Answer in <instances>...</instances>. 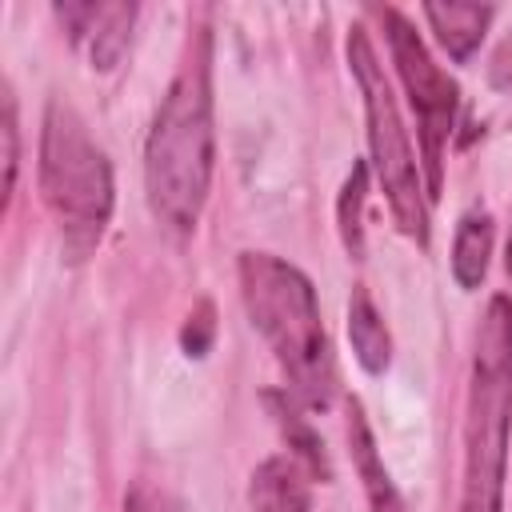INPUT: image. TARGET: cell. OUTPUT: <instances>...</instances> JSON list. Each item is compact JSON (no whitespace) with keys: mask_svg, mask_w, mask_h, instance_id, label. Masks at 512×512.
<instances>
[{"mask_svg":"<svg viewBox=\"0 0 512 512\" xmlns=\"http://www.w3.org/2000/svg\"><path fill=\"white\" fill-rule=\"evenodd\" d=\"M216 168V120H212V36L196 28L184 60L152 116L144 140V192L152 216L176 232H196Z\"/></svg>","mask_w":512,"mask_h":512,"instance_id":"6da1fadb","label":"cell"},{"mask_svg":"<svg viewBox=\"0 0 512 512\" xmlns=\"http://www.w3.org/2000/svg\"><path fill=\"white\" fill-rule=\"evenodd\" d=\"M236 276L244 312L288 376V392L304 408L324 412L336 396V360L312 280L272 252H240Z\"/></svg>","mask_w":512,"mask_h":512,"instance_id":"7a4b0ae2","label":"cell"},{"mask_svg":"<svg viewBox=\"0 0 512 512\" xmlns=\"http://www.w3.org/2000/svg\"><path fill=\"white\" fill-rule=\"evenodd\" d=\"M512 432V296L496 292L476 328L464 408V492L460 512H504Z\"/></svg>","mask_w":512,"mask_h":512,"instance_id":"3957f363","label":"cell"},{"mask_svg":"<svg viewBox=\"0 0 512 512\" xmlns=\"http://www.w3.org/2000/svg\"><path fill=\"white\" fill-rule=\"evenodd\" d=\"M36 172H40V200L52 212L68 252L84 256L112 220L116 184L104 148L88 136V124L64 96H52L44 108Z\"/></svg>","mask_w":512,"mask_h":512,"instance_id":"277c9868","label":"cell"},{"mask_svg":"<svg viewBox=\"0 0 512 512\" xmlns=\"http://www.w3.org/2000/svg\"><path fill=\"white\" fill-rule=\"evenodd\" d=\"M348 68L364 100V124H368V152H372V172L388 196L396 228L428 248V188L420 180V164L412 156L396 96L388 88L384 64L376 60V48L360 24L348 28Z\"/></svg>","mask_w":512,"mask_h":512,"instance_id":"5b68a950","label":"cell"},{"mask_svg":"<svg viewBox=\"0 0 512 512\" xmlns=\"http://www.w3.org/2000/svg\"><path fill=\"white\" fill-rule=\"evenodd\" d=\"M384 36H388V52L396 64V76L408 92V104L416 112V136L424 148V188L428 200L440 196L444 188V148L452 140L456 128V108H460V88L456 80L432 60L428 44L420 40V32L412 28V20L396 8H384Z\"/></svg>","mask_w":512,"mask_h":512,"instance_id":"8992f818","label":"cell"},{"mask_svg":"<svg viewBox=\"0 0 512 512\" xmlns=\"http://www.w3.org/2000/svg\"><path fill=\"white\" fill-rule=\"evenodd\" d=\"M56 20L72 36V44L88 48L96 72H112L128 52L136 4H56Z\"/></svg>","mask_w":512,"mask_h":512,"instance_id":"52a82bcc","label":"cell"},{"mask_svg":"<svg viewBox=\"0 0 512 512\" xmlns=\"http://www.w3.org/2000/svg\"><path fill=\"white\" fill-rule=\"evenodd\" d=\"M252 512H312V476L292 452H276L252 468Z\"/></svg>","mask_w":512,"mask_h":512,"instance_id":"ba28073f","label":"cell"},{"mask_svg":"<svg viewBox=\"0 0 512 512\" xmlns=\"http://www.w3.org/2000/svg\"><path fill=\"white\" fill-rule=\"evenodd\" d=\"M424 20L428 28L436 32L440 48L456 60V64H468L472 52L480 48L488 24H492V4H464V0H428L424 4Z\"/></svg>","mask_w":512,"mask_h":512,"instance_id":"9c48e42d","label":"cell"},{"mask_svg":"<svg viewBox=\"0 0 512 512\" xmlns=\"http://www.w3.org/2000/svg\"><path fill=\"white\" fill-rule=\"evenodd\" d=\"M348 448H352V464H356V476L364 484V500H368V512H404L400 504V492L376 452V440H372V428L364 420V408L352 400L348 404Z\"/></svg>","mask_w":512,"mask_h":512,"instance_id":"30bf717a","label":"cell"},{"mask_svg":"<svg viewBox=\"0 0 512 512\" xmlns=\"http://www.w3.org/2000/svg\"><path fill=\"white\" fill-rule=\"evenodd\" d=\"M348 340H352V356L368 376H384L392 364V336L388 324L380 316V308L372 304L368 288L356 284L352 300H348Z\"/></svg>","mask_w":512,"mask_h":512,"instance_id":"8fae6325","label":"cell"},{"mask_svg":"<svg viewBox=\"0 0 512 512\" xmlns=\"http://www.w3.org/2000/svg\"><path fill=\"white\" fill-rule=\"evenodd\" d=\"M492 240H496V224L484 208H472L460 216L456 236H452V280L464 292H476L488 276V256H492Z\"/></svg>","mask_w":512,"mask_h":512,"instance_id":"7c38bea8","label":"cell"},{"mask_svg":"<svg viewBox=\"0 0 512 512\" xmlns=\"http://www.w3.org/2000/svg\"><path fill=\"white\" fill-rule=\"evenodd\" d=\"M264 404H268V412H272V420L280 424V432H284V440H288V448H292V456L308 468V476L312 480H332V464H328V452H324V440L312 432V424L300 416V400L292 396V392H264Z\"/></svg>","mask_w":512,"mask_h":512,"instance_id":"4fadbf2b","label":"cell"},{"mask_svg":"<svg viewBox=\"0 0 512 512\" xmlns=\"http://www.w3.org/2000/svg\"><path fill=\"white\" fill-rule=\"evenodd\" d=\"M364 196H368V164L356 160L344 188H340V200H336L340 240H344L352 260H364Z\"/></svg>","mask_w":512,"mask_h":512,"instance_id":"5bb4252c","label":"cell"},{"mask_svg":"<svg viewBox=\"0 0 512 512\" xmlns=\"http://www.w3.org/2000/svg\"><path fill=\"white\" fill-rule=\"evenodd\" d=\"M212 336H216V308H212V300H200L196 312H192V316L184 320V328H180V348H184V356L204 360L208 348H212Z\"/></svg>","mask_w":512,"mask_h":512,"instance_id":"9a60e30c","label":"cell"},{"mask_svg":"<svg viewBox=\"0 0 512 512\" xmlns=\"http://www.w3.org/2000/svg\"><path fill=\"white\" fill-rule=\"evenodd\" d=\"M4 204L12 196V184H16V164H20V124H16V96L12 88H4Z\"/></svg>","mask_w":512,"mask_h":512,"instance_id":"2e32d148","label":"cell"},{"mask_svg":"<svg viewBox=\"0 0 512 512\" xmlns=\"http://www.w3.org/2000/svg\"><path fill=\"white\" fill-rule=\"evenodd\" d=\"M124 512H184V508L168 488H160L152 480H136L124 492Z\"/></svg>","mask_w":512,"mask_h":512,"instance_id":"e0dca14e","label":"cell"},{"mask_svg":"<svg viewBox=\"0 0 512 512\" xmlns=\"http://www.w3.org/2000/svg\"><path fill=\"white\" fill-rule=\"evenodd\" d=\"M504 268L512 272V236H508V256H504Z\"/></svg>","mask_w":512,"mask_h":512,"instance_id":"ac0fdd59","label":"cell"}]
</instances>
